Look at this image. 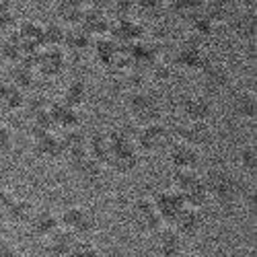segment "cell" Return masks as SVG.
<instances>
[{"label":"cell","mask_w":257,"mask_h":257,"mask_svg":"<svg viewBox=\"0 0 257 257\" xmlns=\"http://www.w3.org/2000/svg\"><path fill=\"white\" fill-rule=\"evenodd\" d=\"M202 181V173L198 169H187V171H173V175H171V185L177 194H183L187 191L189 187H194L196 183Z\"/></svg>","instance_id":"35"},{"label":"cell","mask_w":257,"mask_h":257,"mask_svg":"<svg viewBox=\"0 0 257 257\" xmlns=\"http://www.w3.org/2000/svg\"><path fill=\"white\" fill-rule=\"evenodd\" d=\"M228 27L230 31L237 35L239 39H255L257 35V17L255 11L251 9H243V11H232L230 19H228Z\"/></svg>","instance_id":"18"},{"label":"cell","mask_w":257,"mask_h":257,"mask_svg":"<svg viewBox=\"0 0 257 257\" xmlns=\"http://www.w3.org/2000/svg\"><path fill=\"white\" fill-rule=\"evenodd\" d=\"M125 109H127V113H130L132 119L138 121V125L161 121V117H163L161 99L148 89L130 91V95L125 97Z\"/></svg>","instance_id":"2"},{"label":"cell","mask_w":257,"mask_h":257,"mask_svg":"<svg viewBox=\"0 0 257 257\" xmlns=\"http://www.w3.org/2000/svg\"><path fill=\"white\" fill-rule=\"evenodd\" d=\"M202 177H204V187H206L208 200H214L222 206L239 202L245 194L243 181L228 169H218V167L210 169Z\"/></svg>","instance_id":"1"},{"label":"cell","mask_w":257,"mask_h":257,"mask_svg":"<svg viewBox=\"0 0 257 257\" xmlns=\"http://www.w3.org/2000/svg\"><path fill=\"white\" fill-rule=\"evenodd\" d=\"M29 230L33 237L37 239H50L56 230H60V218H58V212L50 210V208H39L33 212V216L29 220Z\"/></svg>","instance_id":"15"},{"label":"cell","mask_w":257,"mask_h":257,"mask_svg":"<svg viewBox=\"0 0 257 257\" xmlns=\"http://www.w3.org/2000/svg\"><path fill=\"white\" fill-rule=\"evenodd\" d=\"M84 9H87V3H80V0H60L56 3V21L64 27H74L80 25Z\"/></svg>","instance_id":"20"},{"label":"cell","mask_w":257,"mask_h":257,"mask_svg":"<svg viewBox=\"0 0 257 257\" xmlns=\"http://www.w3.org/2000/svg\"><path fill=\"white\" fill-rule=\"evenodd\" d=\"M165 7L177 19H183V21L189 23L194 17L202 15L204 0H169V3H165Z\"/></svg>","instance_id":"32"},{"label":"cell","mask_w":257,"mask_h":257,"mask_svg":"<svg viewBox=\"0 0 257 257\" xmlns=\"http://www.w3.org/2000/svg\"><path fill=\"white\" fill-rule=\"evenodd\" d=\"M11 200H13V194L7 187L0 185V216H5V212H7L9 204H11Z\"/></svg>","instance_id":"45"},{"label":"cell","mask_w":257,"mask_h":257,"mask_svg":"<svg viewBox=\"0 0 257 257\" xmlns=\"http://www.w3.org/2000/svg\"><path fill=\"white\" fill-rule=\"evenodd\" d=\"M15 11L13 5L7 3V0H0V33H7L9 29L15 27Z\"/></svg>","instance_id":"40"},{"label":"cell","mask_w":257,"mask_h":257,"mask_svg":"<svg viewBox=\"0 0 257 257\" xmlns=\"http://www.w3.org/2000/svg\"><path fill=\"white\" fill-rule=\"evenodd\" d=\"M13 148V132L7 123H0V155L9 153Z\"/></svg>","instance_id":"43"},{"label":"cell","mask_w":257,"mask_h":257,"mask_svg":"<svg viewBox=\"0 0 257 257\" xmlns=\"http://www.w3.org/2000/svg\"><path fill=\"white\" fill-rule=\"evenodd\" d=\"M68 66V56L64 50H41L35 54V72L44 78H58Z\"/></svg>","instance_id":"8"},{"label":"cell","mask_w":257,"mask_h":257,"mask_svg":"<svg viewBox=\"0 0 257 257\" xmlns=\"http://www.w3.org/2000/svg\"><path fill=\"white\" fill-rule=\"evenodd\" d=\"M179 113L183 121H198V123H208V119L214 113V103L208 95L204 93H191L185 95L179 103Z\"/></svg>","instance_id":"5"},{"label":"cell","mask_w":257,"mask_h":257,"mask_svg":"<svg viewBox=\"0 0 257 257\" xmlns=\"http://www.w3.org/2000/svg\"><path fill=\"white\" fill-rule=\"evenodd\" d=\"M171 228H175V232L185 241V239H194L204 230V216L200 210H191V208H183L179 212V216L173 220Z\"/></svg>","instance_id":"16"},{"label":"cell","mask_w":257,"mask_h":257,"mask_svg":"<svg viewBox=\"0 0 257 257\" xmlns=\"http://www.w3.org/2000/svg\"><path fill=\"white\" fill-rule=\"evenodd\" d=\"M17 249L15 245L7 239V237H0V257H17Z\"/></svg>","instance_id":"44"},{"label":"cell","mask_w":257,"mask_h":257,"mask_svg":"<svg viewBox=\"0 0 257 257\" xmlns=\"http://www.w3.org/2000/svg\"><path fill=\"white\" fill-rule=\"evenodd\" d=\"M37 72L31 64L27 62H19V64H13L11 66V74H9V82L13 84L15 89H19L21 93L25 91H31L35 84H37Z\"/></svg>","instance_id":"24"},{"label":"cell","mask_w":257,"mask_h":257,"mask_svg":"<svg viewBox=\"0 0 257 257\" xmlns=\"http://www.w3.org/2000/svg\"><path fill=\"white\" fill-rule=\"evenodd\" d=\"M151 257H157V255H151Z\"/></svg>","instance_id":"49"},{"label":"cell","mask_w":257,"mask_h":257,"mask_svg":"<svg viewBox=\"0 0 257 257\" xmlns=\"http://www.w3.org/2000/svg\"><path fill=\"white\" fill-rule=\"evenodd\" d=\"M50 105H52V99H48L46 95H31L29 99L25 97V105H23V109L27 113V119L29 117H35V115H44L50 111Z\"/></svg>","instance_id":"37"},{"label":"cell","mask_w":257,"mask_h":257,"mask_svg":"<svg viewBox=\"0 0 257 257\" xmlns=\"http://www.w3.org/2000/svg\"><path fill=\"white\" fill-rule=\"evenodd\" d=\"M202 15L214 25H220V23H228V19L232 15V9L228 7L226 0H204V7H202Z\"/></svg>","instance_id":"31"},{"label":"cell","mask_w":257,"mask_h":257,"mask_svg":"<svg viewBox=\"0 0 257 257\" xmlns=\"http://www.w3.org/2000/svg\"><path fill=\"white\" fill-rule=\"evenodd\" d=\"M68 257H101V253H99L97 245L89 239V241H76V245Z\"/></svg>","instance_id":"42"},{"label":"cell","mask_w":257,"mask_h":257,"mask_svg":"<svg viewBox=\"0 0 257 257\" xmlns=\"http://www.w3.org/2000/svg\"><path fill=\"white\" fill-rule=\"evenodd\" d=\"M68 167L72 171V175L78 181H82V183H95V181H99L101 175H103V169H105L99 161H95L89 155H82V157H76V159L68 161Z\"/></svg>","instance_id":"19"},{"label":"cell","mask_w":257,"mask_h":257,"mask_svg":"<svg viewBox=\"0 0 257 257\" xmlns=\"http://www.w3.org/2000/svg\"><path fill=\"white\" fill-rule=\"evenodd\" d=\"M107 11L115 21H127L136 13V5L134 0H113V3L107 5Z\"/></svg>","instance_id":"39"},{"label":"cell","mask_w":257,"mask_h":257,"mask_svg":"<svg viewBox=\"0 0 257 257\" xmlns=\"http://www.w3.org/2000/svg\"><path fill=\"white\" fill-rule=\"evenodd\" d=\"M177 142H183L191 148H200L206 146L212 140V130L208 123H198V121H181L175 130Z\"/></svg>","instance_id":"12"},{"label":"cell","mask_w":257,"mask_h":257,"mask_svg":"<svg viewBox=\"0 0 257 257\" xmlns=\"http://www.w3.org/2000/svg\"><path fill=\"white\" fill-rule=\"evenodd\" d=\"M17 257H31V255H17Z\"/></svg>","instance_id":"48"},{"label":"cell","mask_w":257,"mask_h":257,"mask_svg":"<svg viewBox=\"0 0 257 257\" xmlns=\"http://www.w3.org/2000/svg\"><path fill=\"white\" fill-rule=\"evenodd\" d=\"M25 105V93H21L15 89L11 82H0V109L7 113H15L19 109H23Z\"/></svg>","instance_id":"29"},{"label":"cell","mask_w":257,"mask_h":257,"mask_svg":"<svg viewBox=\"0 0 257 257\" xmlns=\"http://www.w3.org/2000/svg\"><path fill=\"white\" fill-rule=\"evenodd\" d=\"M200 78H202V87L208 93H214V95L222 93V91H226L230 87V70L222 62L208 60V64L200 72Z\"/></svg>","instance_id":"10"},{"label":"cell","mask_w":257,"mask_h":257,"mask_svg":"<svg viewBox=\"0 0 257 257\" xmlns=\"http://www.w3.org/2000/svg\"><path fill=\"white\" fill-rule=\"evenodd\" d=\"M0 58L5 62H9L11 66L13 64H19L21 60L25 58V50L21 46V41L17 39V35H7L3 41H0Z\"/></svg>","instance_id":"34"},{"label":"cell","mask_w":257,"mask_h":257,"mask_svg":"<svg viewBox=\"0 0 257 257\" xmlns=\"http://www.w3.org/2000/svg\"><path fill=\"white\" fill-rule=\"evenodd\" d=\"M153 251H155L153 255H157V257H177L181 251H185L183 239L175 232V228L161 226V228L155 232Z\"/></svg>","instance_id":"13"},{"label":"cell","mask_w":257,"mask_h":257,"mask_svg":"<svg viewBox=\"0 0 257 257\" xmlns=\"http://www.w3.org/2000/svg\"><path fill=\"white\" fill-rule=\"evenodd\" d=\"M167 161L173 171H187V169H198L200 165V151L191 148L183 142H173L169 146V155Z\"/></svg>","instance_id":"14"},{"label":"cell","mask_w":257,"mask_h":257,"mask_svg":"<svg viewBox=\"0 0 257 257\" xmlns=\"http://www.w3.org/2000/svg\"><path fill=\"white\" fill-rule=\"evenodd\" d=\"M93 46V37L84 31L80 25L74 27H66V39H64V48L74 52V54H82Z\"/></svg>","instance_id":"30"},{"label":"cell","mask_w":257,"mask_h":257,"mask_svg":"<svg viewBox=\"0 0 257 257\" xmlns=\"http://www.w3.org/2000/svg\"><path fill=\"white\" fill-rule=\"evenodd\" d=\"M175 64L177 66H183L187 70H196L202 72V68L208 64V58L204 54V41L187 37L183 44L179 46L177 54H175Z\"/></svg>","instance_id":"9"},{"label":"cell","mask_w":257,"mask_h":257,"mask_svg":"<svg viewBox=\"0 0 257 257\" xmlns=\"http://www.w3.org/2000/svg\"><path fill=\"white\" fill-rule=\"evenodd\" d=\"M33 204L25 198H13L7 212H5V218L9 224H29L31 216H33Z\"/></svg>","instance_id":"28"},{"label":"cell","mask_w":257,"mask_h":257,"mask_svg":"<svg viewBox=\"0 0 257 257\" xmlns=\"http://www.w3.org/2000/svg\"><path fill=\"white\" fill-rule=\"evenodd\" d=\"M87 153H89V157H93L95 161H99L105 167V161H107V157H109V142H107V134L105 132L89 134Z\"/></svg>","instance_id":"33"},{"label":"cell","mask_w":257,"mask_h":257,"mask_svg":"<svg viewBox=\"0 0 257 257\" xmlns=\"http://www.w3.org/2000/svg\"><path fill=\"white\" fill-rule=\"evenodd\" d=\"M153 204H155L157 214L161 216V220H163L165 226L173 224V220L179 216V212L185 208L181 196L177 194L173 187H167V189L157 191V194L153 196Z\"/></svg>","instance_id":"7"},{"label":"cell","mask_w":257,"mask_h":257,"mask_svg":"<svg viewBox=\"0 0 257 257\" xmlns=\"http://www.w3.org/2000/svg\"><path fill=\"white\" fill-rule=\"evenodd\" d=\"M237 163L243 171H247V173H255L257 169V151H255V144L253 142H247L239 148L237 153Z\"/></svg>","instance_id":"38"},{"label":"cell","mask_w":257,"mask_h":257,"mask_svg":"<svg viewBox=\"0 0 257 257\" xmlns=\"http://www.w3.org/2000/svg\"><path fill=\"white\" fill-rule=\"evenodd\" d=\"M62 101L66 103L68 107H72V109H82L84 105H87L89 101V87L87 82L80 80V78H74L66 84V89H64V95H62Z\"/></svg>","instance_id":"27"},{"label":"cell","mask_w":257,"mask_h":257,"mask_svg":"<svg viewBox=\"0 0 257 257\" xmlns=\"http://www.w3.org/2000/svg\"><path fill=\"white\" fill-rule=\"evenodd\" d=\"M76 237L68 230H56L50 239H46V251L50 257H68L76 245Z\"/></svg>","instance_id":"25"},{"label":"cell","mask_w":257,"mask_h":257,"mask_svg":"<svg viewBox=\"0 0 257 257\" xmlns=\"http://www.w3.org/2000/svg\"><path fill=\"white\" fill-rule=\"evenodd\" d=\"M230 113L239 119L251 121L257 115V97L253 91L243 89L239 93H234L230 99Z\"/></svg>","instance_id":"21"},{"label":"cell","mask_w":257,"mask_h":257,"mask_svg":"<svg viewBox=\"0 0 257 257\" xmlns=\"http://www.w3.org/2000/svg\"><path fill=\"white\" fill-rule=\"evenodd\" d=\"M60 136V146H62V157L68 161L76 159V157H82V155H89L87 153V142H89V136L84 134L80 127H74V130H64Z\"/></svg>","instance_id":"17"},{"label":"cell","mask_w":257,"mask_h":257,"mask_svg":"<svg viewBox=\"0 0 257 257\" xmlns=\"http://www.w3.org/2000/svg\"><path fill=\"white\" fill-rule=\"evenodd\" d=\"M140 165V153L138 151H125V153H111L105 161V167H109L117 175L134 173Z\"/></svg>","instance_id":"26"},{"label":"cell","mask_w":257,"mask_h":257,"mask_svg":"<svg viewBox=\"0 0 257 257\" xmlns=\"http://www.w3.org/2000/svg\"><path fill=\"white\" fill-rule=\"evenodd\" d=\"M7 230H9V222L5 216H0V237H7Z\"/></svg>","instance_id":"46"},{"label":"cell","mask_w":257,"mask_h":257,"mask_svg":"<svg viewBox=\"0 0 257 257\" xmlns=\"http://www.w3.org/2000/svg\"><path fill=\"white\" fill-rule=\"evenodd\" d=\"M50 117L54 119L56 127H62V132L80 127V111L68 107L62 99L60 101H52V105H50Z\"/></svg>","instance_id":"22"},{"label":"cell","mask_w":257,"mask_h":257,"mask_svg":"<svg viewBox=\"0 0 257 257\" xmlns=\"http://www.w3.org/2000/svg\"><path fill=\"white\" fill-rule=\"evenodd\" d=\"M64 39H66V27L58 21L44 25V48L46 50H64Z\"/></svg>","instance_id":"36"},{"label":"cell","mask_w":257,"mask_h":257,"mask_svg":"<svg viewBox=\"0 0 257 257\" xmlns=\"http://www.w3.org/2000/svg\"><path fill=\"white\" fill-rule=\"evenodd\" d=\"M132 220L134 226L144 234H155L163 224L161 216L157 214V208L153 204V198H138L132 206Z\"/></svg>","instance_id":"6"},{"label":"cell","mask_w":257,"mask_h":257,"mask_svg":"<svg viewBox=\"0 0 257 257\" xmlns=\"http://www.w3.org/2000/svg\"><path fill=\"white\" fill-rule=\"evenodd\" d=\"M177 257H202L200 253H196V251H181Z\"/></svg>","instance_id":"47"},{"label":"cell","mask_w":257,"mask_h":257,"mask_svg":"<svg viewBox=\"0 0 257 257\" xmlns=\"http://www.w3.org/2000/svg\"><path fill=\"white\" fill-rule=\"evenodd\" d=\"M134 5H136V13L153 17L165 9V0H134Z\"/></svg>","instance_id":"41"},{"label":"cell","mask_w":257,"mask_h":257,"mask_svg":"<svg viewBox=\"0 0 257 257\" xmlns=\"http://www.w3.org/2000/svg\"><path fill=\"white\" fill-rule=\"evenodd\" d=\"M169 127L163 121H153L138 125V132L134 134V144L138 153H157L169 144Z\"/></svg>","instance_id":"4"},{"label":"cell","mask_w":257,"mask_h":257,"mask_svg":"<svg viewBox=\"0 0 257 257\" xmlns=\"http://www.w3.org/2000/svg\"><path fill=\"white\" fill-rule=\"evenodd\" d=\"M58 218H60V228L72 232L78 241H89V237L95 230V218L93 214L82 208V206H66L62 212H58Z\"/></svg>","instance_id":"3"},{"label":"cell","mask_w":257,"mask_h":257,"mask_svg":"<svg viewBox=\"0 0 257 257\" xmlns=\"http://www.w3.org/2000/svg\"><path fill=\"white\" fill-rule=\"evenodd\" d=\"M17 39L21 41L25 54H35L44 50V25L33 19H23L17 25Z\"/></svg>","instance_id":"11"},{"label":"cell","mask_w":257,"mask_h":257,"mask_svg":"<svg viewBox=\"0 0 257 257\" xmlns=\"http://www.w3.org/2000/svg\"><path fill=\"white\" fill-rule=\"evenodd\" d=\"M33 142V153L44 159V161H54L62 157V146H60V136L56 132L50 134H39V136H31Z\"/></svg>","instance_id":"23"}]
</instances>
